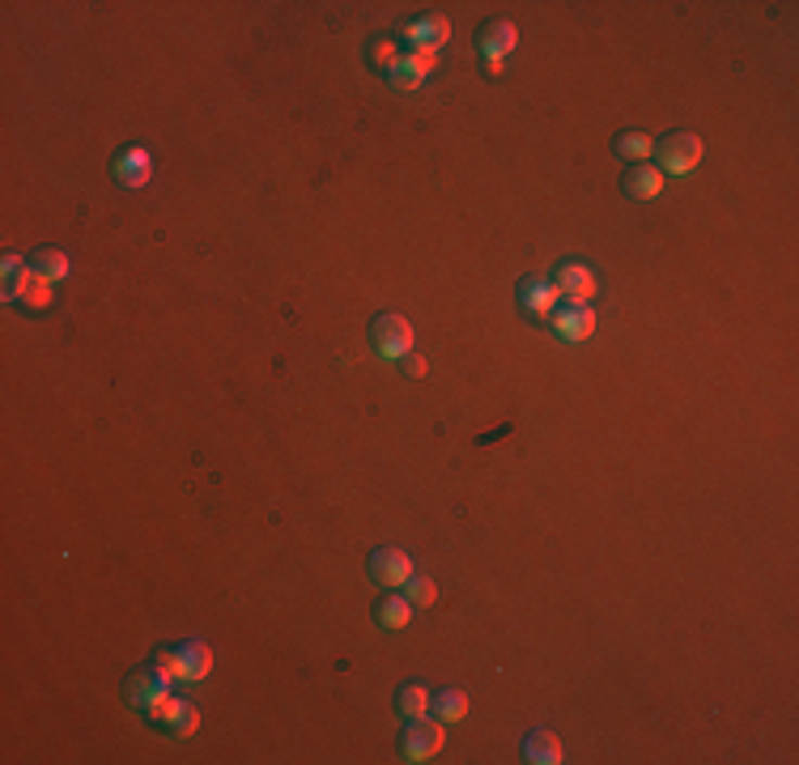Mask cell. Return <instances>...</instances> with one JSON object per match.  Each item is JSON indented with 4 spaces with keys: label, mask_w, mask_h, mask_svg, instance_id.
<instances>
[{
    "label": "cell",
    "mask_w": 799,
    "mask_h": 765,
    "mask_svg": "<svg viewBox=\"0 0 799 765\" xmlns=\"http://www.w3.org/2000/svg\"><path fill=\"white\" fill-rule=\"evenodd\" d=\"M408 574H413V558H408L404 549L383 545V549H375V553H370V578H375L379 587L400 591V587L408 583Z\"/></svg>",
    "instance_id": "11"
},
{
    "label": "cell",
    "mask_w": 799,
    "mask_h": 765,
    "mask_svg": "<svg viewBox=\"0 0 799 765\" xmlns=\"http://www.w3.org/2000/svg\"><path fill=\"white\" fill-rule=\"evenodd\" d=\"M396 711L404 714V718H421V714H430V689H426L421 680H408V685H400Z\"/></svg>",
    "instance_id": "19"
},
{
    "label": "cell",
    "mask_w": 799,
    "mask_h": 765,
    "mask_svg": "<svg viewBox=\"0 0 799 765\" xmlns=\"http://www.w3.org/2000/svg\"><path fill=\"white\" fill-rule=\"evenodd\" d=\"M375 621H379V629H404L413 621V604L404 600V591H383L375 600Z\"/></svg>",
    "instance_id": "16"
},
{
    "label": "cell",
    "mask_w": 799,
    "mask_h": 765,
    "mask_svg": "<svg viewBox=\"0 0 799 765\" xmlns=\"http://www.w3.org/2000/svg\"><path fill=\"white\" fill-rule=\"evenodd\" d=\"M612 153L625 157L630 166H638V162H647L650 153H655V141H650L647 132H638V128H625V132L612 137Z\"/></svg>",
    "instance_id": "18"
},
{
    "label": "cell",
    "mask_w": 799,
    "mask_h": 765,
    "mask_svg": "<svg viewBox=\"0 0 799 765\" xmlns=\"http://www.w3.org/2000/svg\"><path fill=\"white\" fill-rule=\"evenodd\" d=\"M400 55H404V51H400V43H396V39H388V35H379V39H370V43H366V60H370L375 68H383V73L396 64Z\"/></svg>",
    "instance_id": "23"
},
{
    "label": "cell",
    "mask_w": 799,
    "mask_h": 765,
    "mask_svg": "<svg viewBox=\"0 0 799 765\" xmlns=\"http://www.w3.org/2000/svg\"><path fill=\"white\" fill-rule=\"evenodd\" d=\"M170 672L162 667V663H153V667H137L128 680H124V698H128V706H137L141 714H150L162 698H170Z\"/></svg>",
    "instance_id": "3"
},
{
    "label": "cell",
    "mask_w": 799,
    "mask_h": 765,
    "mask_svg": "<svg viewBox=\"0 0 799 765\" xmlns=\"http://www.w3.org/2000/svg\"><path fill=\"white\" fill-rule=\"evenodd\" d=\"M549 281L557 285V294H561L566 303H587V298L596 294V272H592L583 259H557Z\"/></svg>",
    "instance_id": "8"
},
{
    "label": "cell",
    "mask_w": 799,
    "mask_h": 765,
    "mask_svg": "<svg viewBox=\"0 0 799 765\" xmlns=\"http://www.w3.org/2000/svg\"><path fill=\"white\" fill-rule=\"evenodd\" d=\"M447 39H451V22L443 13L408 17L396 35V43H404V51H434V55L447 48Z\"/></svg>",
    "instance_id": "6"
},
{
    "label": "cell",
    "mask_w": 799,
    "mask_h": 765,
    "mask_svg": "<svg viewBox=\"0 0 799 765\" xmlns=\"http://www.w3.org/2000/svg\"><path fill=\"white\" fill-rule=\"evenodd\" d=\"M26 264H30V277H39L43 285H55V281L68 277V255L60 252V247H39Z\"/></svg>",
    "instance_id": "17"
},
{
    "label": "cell",
    "mask_w": 799,
    "mask_h": 765,
    "mask_svg": "<svg viewBox=\"0 0 799 765\" xmlns=\"http://www.w3.org/2000/svg\"><path fill=\"white\" fill-rule=\"evenodd\" d=\"M430 711L439 723H459L464 714H468V698L459 693V689H439L434 698H430Z\"/></svg>",
    "instance_id": "20"
},
{
    "label": "cell",
    "mask_w": 799,
    "mask_h": 765,
    "mask_svg": "<svg viewBox=\"0 0 799 765\" xmlns=\"http://www.w3.org/2000/svg\"><path fill=\"white\" fill-rule=\"evenodd\" d=\"M153 175V157L145 145H124V150L111 157V179L119 183V188H145Z\"/></svg>",
    "instance_id": "10"
},
{
    "label": "cell",
    "mask_w": 799,
    "mask_h": 765,
    "mask_svg": "<svg viewBox=\"0 0 799 765\" xmlns=\"http://www.w3.org/2000/svg\"><path fill=\"white\" fill-rule=\"evenodd\" d=\"M515 303H519V310H523L528 319H549L553 306L561 303V294H557V285L545 281V277H523Z\"/></svg>",
    "instance_id": "12"
},
{
    "label": "cell",
    "mask_w": 799,
    "mask_h": 765,
    "mask_svg": "<svg viewBox=\"0 0 799 765\" xmlns=\"http://www.w3.org/2000/svg\"><path fill=\"white\" fill-rule=\"evenodd\" d=\"M157 663H162L175 680H188V685H192V680H204V676H208L213 651H208V642H200V638H183V642L157 651Z\"/></svg>",
    "instance_id": "1"
},
{
    "label": "cell",
    "mask_w": 799,
    "mask_h": 765,
    "mask_svg": "<svg viewBox=\"0 0 799 765\" xmlns=\"http://www.w3.org/2000/svg\"><path fill=\"white\" fill-rule=\"evenodd\" d=\"M663 183H668V175H663L659 166H650V162H638V166H630V170L621 175V192H625L630 201H655V196L663 192Z\"/></svg>",
    "instance_id": "14"
},
{
    "label": "cell",
    "mask_w": 799,
    "mask_h": 765,
    "mask_svg": "<svg viewBox=\"0 0 799 765\" xmlns=\"http://www.w3.org/2000/svg\"><path fill=\"white\" fill-rule=\"evenodd\" d=\"M549 328L557 341H566V345H579V341H587L592 332H596V310L587 303H561L553 306L549 315Z\"/></svg>",
    "instance_id": "7"
},
{
    "label": "cell",
    "mask_w": 799,
    "mask_h": 765,
    "mask_svg": "<svg viewBox=\"0 0 799 765\" xmlns=\"http://www.w3.org/2000/svg\"><path fill=\"white\" fill-rule=\"evenodd\" d=\"M162 727H166L170 736H192V731L200 727V711L192 706V702H183V698H179V702H175V711H170V718H166Z\"/></svg>",
    "instance_id": "22"
},
{
    "label": "cell",
    "mask_w": 799,
    "mask_h": 765,
    "mask_svg": "<svg viewBox=\"0 0 799 765\" xmlns=\"http://www.w3.org/2000/svg\"><path fill=\"white\" fill-rule=\"evenodd\" d=\"M561 740L545 731V727H536V731H528L523 736V762L528 765H561Z\"/></svg>",
    "instance_id": "15"
},
{
    "label": "cell",
    "mask_w": 799,
    "mask_h": 765,
    "mask_svg": "<svg viewBox=\"0 0 799 765\" xmlns=\"http://www.w3.org/2000/svg\"><path fill=\"white\" fill-rule=\"evenodd\" d=\"M370 345H375V354L388 357V361H400V357L413 354V323L396 315V310H383V315H375V323H370Z\"/></svg>",
    "instance_id": "2"
},
{
    "label": "cell",
    "mask_w": 799,
    "mask_h": 765,
    "mask_svg": "<svg viewBox=\"0 0 799 765\" xmlns=\"http://www.w3.org/2000/svg\"><path fill=\"white\" fill-rule=\"evenodd\" d=\"M400 591H404V600H408L413 609H430V604L439 600V587H434V578H426V574H417V570L408 574V583H404Z\"/></svg>",
    "instance_id": "21"
},
{
    "label": "cell",
    "mask_w": 799,
    "mask_h": 765,
    "mask_svg": "<svg viewBox=\"0 0 799 765\" xmlns=\"http://www.w3.org/2000/svg\"><path fill=\"white\" fill-rule=\"evenodd\" d=\"M655 157L663 175H689L701 162V137L698 132H668L663 141H655Z\"/></svg>",
    "instance_id": "5"
},
{
    "label": "cell",
    "mask_w": 799,
    "mask_h": 765,
    "mask_svg": "<svg viewBox=\"0 0 799 765\" xmlns=\"http://www.w3.org/2000/svg\"><path fill=\"white\" fill-rule=\"evenodd\" d=\"M400 366H404V374H408V379H421V374H426V357L421 354L400 357Z\"/></svg>",
    "instance_id": "24"
},
{
    "label": "cell",
    "mask_w": 799,
    "mask_h": 765,
    "mask_svg": "<svg viewBox=\"0 0 799 765\" xmlns=\"http://www.w3.org/2000/svg\"><path fill=\"white\" fill-rule=\"evenodd\" d=\"M443 740H447V736H443V723H439V718H434V723H430L426 714H421V718H408V727L400 731V757L413 765L430 762V757L443 753Z\"/></svg>",
    "instance_id": "4"
},
{
    "label": "cell",
    "mask_w": 799,
    "mask_h": 765,
    "mask_svg": "<svg viewBox=\"0 0 799 765\" xmlns=\"http://www.w3.org/2000/svg\"><path fill=\"white\" fill-rule=\"evenodd\" d=\"M434 68H439V55H434V51H404L396 64L388 68V86L400 90V94H408V90H417Z\"/></svg>",
    "instance_id": "9"
},
{
    "label": "cell",
    "mask_w": 799,
    "mask_h": 765,
    "mask_svg": "<svg viewBox=\"0 0 799 765\" xmlns=\"http://www.w3.org/2000/svg\"><path fill=\"white\" fill-rule=\"evenodd\" d=\"M519 48V30H515V22H506V17H490V22H481V30H477V51L485 55V60H506L510 51Z\"/></svg>",
    "instance_id": "13"
}]
</instances>
